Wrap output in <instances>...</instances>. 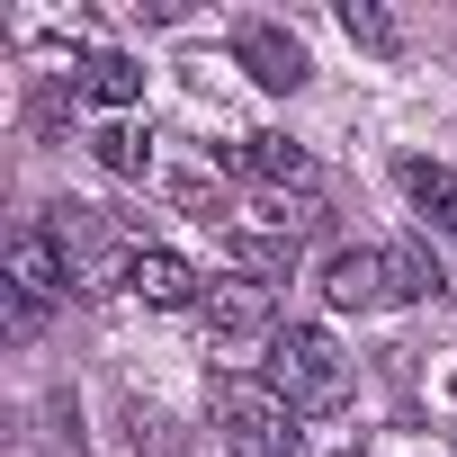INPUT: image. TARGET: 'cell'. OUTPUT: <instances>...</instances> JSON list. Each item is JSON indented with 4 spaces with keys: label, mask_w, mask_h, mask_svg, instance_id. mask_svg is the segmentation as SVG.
I'll use <instances>...</instances> for the list:
<instances>
[{
    "label": "cell",
    "mask_w": 457,
    "mask_h": 457,
    "mask_svg": "<svg viewBox=\"0 0 457 457\" xmlns=\"http://www.w3.org/2000/svg\"><path fill=\"white\" fill-rule=\"evenodd\" d=\"M261 377H270L296 412H341V403H350V359H341V341H332L323 323H278Z\"/></svg>",
    "instance_id": "cell-1"
},
{
    "label": "cell",
    "mask_w": 457,
    "mask_h": 457,
    "mask_svg": "<svg viewBox=\"0 0 457 457\" xmlns=\"http://www.w3.org/2000/svg\"><path fill=\"white\" fill-rule=\"evenodd\" d=\"M215 439H224V457H296L305 448L296 403L270 377H224L215 386Z\"/></svg>",
    "instance_id": "cell-2"
},
{
    "label": "cell",
    "mask_w": 457,
    "mask_h": 457,
    "mask_svg": "<svg viewBox=\"0 0 457 457\" xmlns=\"http://www.w3.org/2000/svg\"><path fill=\"white\" fill-rule=\"evenodd\" d=\"M54 296H72V252L54 224H19L10 234V341H28Z\"/></svg>",
    "instance_id": "cell-3"
},
{
    "label": "cell",
    "mask_w": 457,
    "mask_h": 457,
    "mask_svg": "<svg viewBox=\"0 0 457 457\" xmlns=\"http://www.w3.org/2000/svg\"><path fill=\"white\" fill-rule=\"evenodd\" d=\"M197 314H206V332H215L224 350H252V341L270 350V341H278V287H261V278H224V287H206Z\"/></svg>",
    "instance_id": "cell-4"
},
{
    "label": "cell",
    "mask_w": 457,
    "mask_h": 457,
    "mask_svg": "<svg viewBox=\"0 0 457 457\" xmlns=\"http://www.w3.org/2000/svg\"><path fill=\"white\" fill-rule=\"evenodd\" d=\"M234 63H243L261 90H296V81H305V46H296L287 28H270V19H243V28H234Z\"/></svg>",
    "instance_id": "cell-5"
},
{
    "label": "cell",
    "mask_w": 457,
    "mask_h": 457,
    "mask_svg": "<svg viewBox=\"0 0 457 457\" xmlns=\"http://www.w3.org/2000/svg\"><path fill=\"white\" fill-rule=\"evenodd\" d=\"M224 170H243V179H261L270 197H305V179H314V162H305V144H287V135H243L234 153H224Z\"/></svg>",
    "instance_id": "cell-6"
},
{
    "label": "cell",
    "mask_w": 457,
    "mask_h": 457,
    "mask_svg": "<svg viewBox=\"0 0 457 457\" xmlns=\"http://www.w3.org/2000/svg\"><path fill=\"white\" fill-rule=\"evenodd\" d=\"M126 287H135L144 305H162V314H179V305H206V278H197L179 252H126Z\"/></svg>",
    "instance_id": "cell-7"
},
{
    "label": "cell",
    "mask_w": 457,
    "mask_h": 457,
    "mask_svg": "<svg viewBox=\"0 0 457 457\" xmlns=\"http://www.w3.org/2000/svg\"><path fill=\"white\" fill-rule=\"evenodd\" d=\"M323 305H341V314H368V305H395V278H386V252H332V261H323Z\"/></svg>",
    "instance_id": "cell-8"
},
{
    "label": "cell",
    "mask_w": 457,
    "mask_h": 457,
    "mask_svg": "<svg viewBox=\"0 0 457 457\" xmlns=\"http://www.w3.org/2000/svg\"><path fill=\"white\" fill-rule=\"evenodd\" d=\"M72 99L126 117V108L144 99V63H135V54H81V63H72Z\"/></svg>",
    "instance_id": "cell-9"
},
{
    "label": "cell",
    "mask_w": 457,
    "mask_h": 457,
    "mask_svg": "<svg viewBox=\"0 0 457 457\" xmlns=\"http://www.w3.org/2000/svg\"><path fill=\"white\" fill-rule=\"evenodd\" d=\"M224 252H234V270H243V278H261V287H278V278L296 270V243H287V234H270V224H224Z\"/></svg>",
    "instance_id": "cell-10"
},
{
    "label": "cell",
    "mask_w": 457,
    "mask_h": 457,
    "mask_svg": "<svg viewBox=\"0 0 457 457\" xmlns=\"http://www.w3.org/2000/svg\"><path fill=\"white\" fill-rule=\"evenodd\" d=\"M403 197L421 206V224H439V234L457 243V170H448V162H421V153H412V162H403Z\"/></svg>",
    "instance_id": "cell-11"
},
{
    "label": "cell",
    "mask_w": 457,
    "mask_h": 457,
    "mask_svg": "<svg viewBox=\"0 0 457 457\" xmlns=\"http://www.w3.org/2000/svg\"><path fill=\"white\" fill-rule=\"evenodd\" d=\"M90 162H99V170H117V179H144V170H153V135H144V126H126V117H108V126L90 135Z\"/></svg>",
    "instance_id": "cell-12"
},
{
    "label": "cell",
    "mask_w": 457,
    "mask_h": 457,
    "mask_svg": "<svg viewBox=\"0 0 457 457\" xmlns=\"http://www.w3.org/2000/svg\"><path fill=\"white\" fill-rule=\"evenodd\" d=\"M386 278H395V305H403V296H439V287H448V270H439V252H430V243H386Z\"/></svg>",
    "instance_id": "cell-13"
},
{
    "label": "cell",
    "mask_w": 457,
    "mask_h": 457,
    "mask_svg": "<svg viewBox=\"0 0 457 457\" xmlns=\"http://www.w3.org/2000/svg\"><path fill=\"white\" fill-rule=\"evenodd\" d=\"M341 28H350V46H368V54H395V46H403V28H395L386 10H368V0H350Z\"/></svg>",
    "instance_id": "cell-14"
},
{
    "label": "cell",
    "mask_w": 457,
    "mask_h": 457,
    "mask_svg": "<svg viewBox=\"0 0 457 457\" xmlns=\"http://www.w3.org/2000/svg\"><path fill=\"white\" fill-rule=\"evenodd\" d=\"M448 403H457V377H448Z\"/></svg>",
    "instance_id": "cell-15"
}]
</instances>
